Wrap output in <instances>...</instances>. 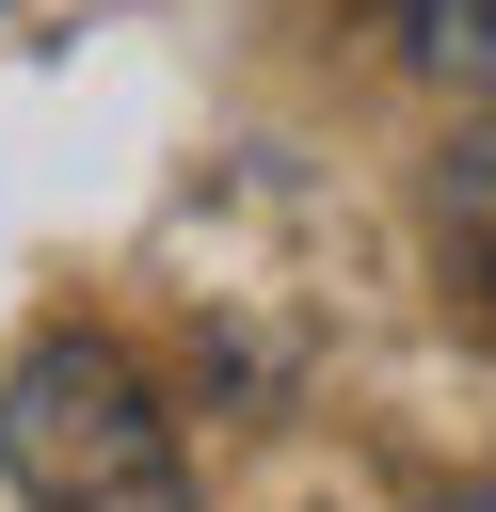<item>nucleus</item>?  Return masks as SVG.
Instances as JSON below:
<instances>
[{
    "label": "nucleus",
    "instance_id": "obj_4",
    "mask_svg": "<svg viewBox=\"0 0 496 512\" xmlns=\"http://www.w3.org/2000/svg\"><path fill=\"white\" fill-rule=\"evenodd\" d=\"M432 512H496V480H464V496H432Z\"/></svg>",
    "mask_w": 496,
    "mask_h": 512
},
{
    "label": "nucleus",
    "instance_id": "obj_1",
    "mask_svg": "<svg viewBox=\"0 0 496 512\" xmlns=\"http://www.w3.org/2000/svg\"><path fill=\"white\" fill-rule=\"evenodd\" d=\"M0 480L32 512H192V448H176L160 384L80 320L0 368Z\"/></svg>",
    "mask_w": 496,
    "mask_h": 512
},
{
    "label": "nucleus",
    "instance_id": "obj_3",
    "mask_svg": "<svg viewBox=\"0 0 496 512\" xmlns=\"http://www.w3.org/2000/svg\"><path fill=\"white\" fill-rule=\"evenodd\" d=\"M384 16H400V48H416L432 80L496 96V0H384Z\"/></svg>",
    "mask_w": 496,
    "mask_h": 512
},
{
    "label": "nucleus",
    "instance_id": "obj_2",
    "mask_svg": "<svg viewBox=\"0 0 496 512\" xmlns=\"http://www.w3.org/2000/svg\"><path fill=\"white\" fill-rule=\"evenodd\" d=\"M432 256H448V288L496 304V128H464V144L432 160Z\"/></svg>",
    "mask_w": 496,
    "mask_h": 512
}]
</instances>
